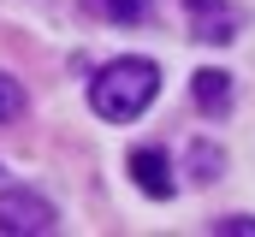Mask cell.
Masks as SVG:
<instances>
[{"instance_id":"1","label":"cell","mask_w":255,"mask_h":237,"mask_svg":"<svg viewBox=\"0 0 255 237\" xmlns=\"http://www.w3.org/2000/svg\"><path fill=\"white\" fill-rule=\"evenodd\" d=\"M160 89V65L154 59H113L95 83H89V107L101 118H136Z\"/></svg>"},{"instance_id":"2","label":"cell","mask_w":255,"mask_h":237,"mask_svg":"<svg viewBox=\"0 0 255 237\" xmlns=\"http://www.w3.org/2000/svg\"><path fill=\"white\" fill-rule=\"evenodd\" d=\"M0 232H6V237L54 232V208H48V196H36V190H6V196H0Z\"/></svg>"},{"instance_id":"3","label":"cell","mask_w":255,"mask_h":237,"mask_svg":"<svg viewBox=\"0 0 255 237\" xmlns=\"http://www.w3.org/2000/svg\"><path fill=\"white\" fill-rule=\"evenodd\" d=\"M130 178H136L154 202H166V196H172V166H166V154H160V148H136V154H130Z\"/></svg>"},{"instance_id":"4","label":"cell","mask_w":255,"mask_h":237,"mask_svg":"<svg viewBox=\"0 0 255 237\" xmlns=\"http://www.w3.org/2000/svg\"><path fill=\"white\" fill-rule=\"evenodd\" d=\"M190 12H196V36L202 42H232V12L220 0H190Z\"/></svg>"},{"instance_id":"5","label":"cell","mask_w":255,"mask_h":237,"mask_svg":"<svg viewBox=\"0 0 255 237\" xmlns=\"http://www.w3.org/2000/svg\"><path fill=\"white\" fill-rule=\"evenodd\" d=\"M196 101H202V113H226L232 107V77L226 71H196Z\"/></svg>"},{"instance_id":"6","label":"cell","mask_w":255,"mask_h":237,"mask_svg":"<svg viewBox=\"0 0 255 237\" xmlns=\"http://www.w3.org/2000/svg\"><path fill=\"white\" fill-rule=\"evenodd\" d=\"M18 107H24L18 83H12V77H0V124H6V118H18Z\"/></svg>"},{"instance_id":"7","label":"cell","mask_w":255,"mask_h":237,"mask_svg":"<svg viewBox=\"0 0 255 237\" xmlns=\"http://www.w3.org/2000/svg\"><path fill=\"white\" fill-rule=\"evenodd\" d=\"M113 6V18L119 24H136V18H148V0H107Z\"/></svg>"},{"instance_id":"8","label":"cell","mask_w":255,"mask_h":237,"mask_svg":"<svg viewBox=\"0 0 255 237\" xmlns=\"http://www.w3.org/2000/svg\"><path fill=\"white\" fill-rule=\"evenodd\" d=\"M220 232H250L255 237V220H220Z\"/></svg>"}]
</instances>
